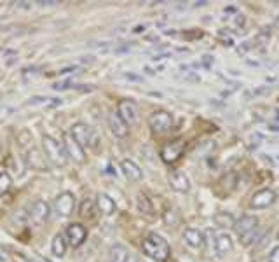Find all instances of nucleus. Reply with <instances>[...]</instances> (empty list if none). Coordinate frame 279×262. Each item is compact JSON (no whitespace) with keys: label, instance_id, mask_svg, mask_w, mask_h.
Listing matches in <instances>:
<instances>
[{"label":"nucleus","instance_id":"1","mask_svg":"<svg viewBox=\"0 0 279 262\" xmlns=\"http://www.w3.org/2000/svg\"><path fill=\"white\" fill-rule=\"evenodd\" d=\"M142 250L149 259L157 262H166L170 259V245L157 232H150L145 240L142 241Z\"/></svg>","mask_w":279,"mask_h":262},{"label":"nucleus","instance_id":"2","mask_svg":"<svg viewBox=\"0 0 279 262\" xmlns=\"http://www.w3.org/2000/svg\"><path fill=\"white\" fill-rule=\"evenodd\" d=\"M42 145H44V152H46V158L52 165L56 166H65L67 165V152H65L63 145H60L58 140H54L52 137H46L42 138Z\"/></svg>","mask_w":279,"mask_h":262},{"label":"nucleus","instance_id":"3","mask_svg":"<svg viewBox=\"0 0 279 262\" xmlns=\"http://www.w3.org/2000/svg\"><path fill=\"white\" fill-rule=\"evenodd\" d=\"M117 114L122 117V121L129 126H136L140 122V109L138 103L134 100H129V98H124V100L119 101L117 105Z\"/></svg>","mask_w":279,"mask_h":262},{"label":"nucleus","instance_id":"4","mask_svg":"<svg viewBox=\"0 0 279 262\" xmlns=\"http://www.w3.org/2000/svg\"><path fill=\"white\" fill-rule=\"evenodd\" d=\"M149 126L152 129V133L155 135H162L168 133L171 128H173V116L166 110H157L150 116L149 119Z\"/></svg>","mask_w":279,"mask_h":262},{"label":"nucleus","instance_id":"5","mask_svg":"<svg viewBox=\"0 0 279 262\" xmlns=\"http://www.w3.org/2000/svg\"><path fill=\"white\" fill-rule=\"evenodd\" d=\"M183 152H185V142H183L182 138L171 140V142H168L166 145H162L161 159H162V163H166V165H173V163H176L180 158H182Z\"/></svg>","mask_w":279,"mask_h":262},{"label":"nucleus","instance_id":"6","mask_svg":"<svg viewBox=\"0 0 279 262\" xmlns=\"http://www.w3.org/2000/svg\"><path fill=\"white\" fill-rule=\"evenodd\" d=\"M63 149L65 152L70 159H73L75 163H86V150L84 147H80L79 143H77L75 138L72 137L70 133H65L63 135Z\"/></svg>","mask_w":279,"mask_h":262},{"label":"nucleus","instance_id":"7","mask_svg":"<svg viewBox=\"0 0 279 262\" xmlns=\"http://www.w3.org/2000/svg\"><path fill=\"white\" fill-rule=\"evenodd\" d=\"M277 199V192L274 189H269V187H265V189H260L258 192H255L252 198V208H255V210H264V208H269L272 206L274 203H276Z\"/></svg>","mask_w":279,"mask_h":262},{"label":"nucleus","instance_id":"8","mask_svg":"<svg viewBox=\"0 0 279 262\" xmlns=\"http://www.w3.org/2000/svg\"><path fill=\"white\" fill-rule=\"evenodd\" d=\"M75 206V196L72 192H61L54 199V212L60 217H70Z\"/></svg>","mask_w":279,"mask_h":262},{"label":"nucleus","instance_id":"9","mask_svg":"<svg viewBox=\"0 0 279 262\" xmlns=\"http://www.w3.org/2000/svg\"><path fill=\"white\" fill-rule=\"evenodd\" d=\"M88 238V231H86V227L82 226V224H70V226L65 229V240L68 241V245H72V247H80L82 243Z\"/></svg>","mask_w":279,"mask_h":262},{"label":"nucleus","instance_id":"10","mask_svg":"<svg viewBox=\"0 0 279 262\" xmlns=\"http://www.w3.org/2000/svg\"><path fill=\"white\" fill-rule=\"evenodd\" d=\"M168 182H170L171 189L176 192L190 191V180H188L185 171L182 170H171L170 173H168Z\"/></svg>","mask_w":279,"mask_h":262},{"label":"nucleus","instance_id":"11","mask_svg":"<svg viewBox=\"0 0 279 262\" xmlns=\"http://www.w3.org/2000/svg\"><path fill=\"white\" fill-rule=\"evenodd\" d=\"M49 212H51V208H49V204L46 201H35L30 206L28 219H30V222L35 224V226H42L49 219Z\"/></svg>","mask_w":279,"mask_h":262},{"label":"nucleus","instance_id":"12","mask_svg":"<svg viewBox=\"0 0 279 262\" xmlns=\"http://www.w3.org/2000/svg\"><path fill=\"white\" fill-rule=\"evenodd\" d=\"M70 135L77 140L80 147H86L91 143V137H93V128L86 122H77V124L72 126L70 129Z\"/></svg>","mask_w":279,"mask_h":262},{"label":"nucleus","instance_id":"13","mask_svg":"<svg viewBox=\"0 0 279 262\" xmlns=\"http://www.w3.org/2000/svg\"><path fill=\"white\" fill-rule=\"evenodd\" d=\"M258 227V219L253 215H243L239 217V219L236 220V224H234V231H236V234L239 236H244L248 234V232L255 231Z\"/></svg>","mask_w":279,"mask_h":262},{"label":"nucleus","instance_id":"14","mask_svg":"<svg viewBox=\"0 0 279 262\" xmlns=\"http://www.w3.org/2000/svg\"><path fill=\"white\" fill-rule=\"evenodd\" d=\"M108 126L116 138H126L129 135V126L122 121V117L117 112H112L108 116Z\"/></svg>","mask_w":279,"mask_h":262},{"label":"nucleus","instance_id":"15","mask_svg":"<svg viewBox=\"0 0 279 262\" xmlns=\"http://www.w3.org/2000/svg\"><path fill=\"white\" fill-rule=\"evenodd\" d=\"M121 170H122V173H124L129 180H133V182H138V180L143 178L142 168H140L134 161H131V159L121 161Z\"/></svg>","mask_w":279,"mask_h":262},{"label":"nucleus","instance_id":"16","mask_svg":"<svg viewBox=\"0 0 279 262\" xmlns=\"http://www.w3.org/2000/svg\"><path fill=\"white\" fill-rule=\"evenodd\" d=\"M183 240H185V243L192 248H201L203 247V243H204L203 232H201L199 229H196V227L185 229V231H183Z\"/></svg>","mask_w":279,"mask_h":262},{"label":"nucleus","instance_id":"17","mask_svg":"<svg viewBox=\"0 0 279 262\" xmlns=\"http://www.w3.org/2000/svg\"><path fill=\"white\" fill-rule=\"evenodd\" d=\"M96 208L101 212L103 215H112L114 212H116V201H114L110 196L103 194V192H100V194L96 196Z\"/></svg>","mask_w":279,"mask_h":262},{"label":"nucleus","instance_id":"18","mask_svg":"<svg viewBox=\"0 0 279 262\" xmlns=\"http://www.w3.org/2000/svg\"><path fill=\"white\" fill-rule=\"evenodd\" d=\"M79 215H80L84 220L94 222V220H96V203H93L91 199H84V201L80 203Z\"/></svg>","mask_w":279,"mask_h":262},{"label":"nucleus","instance_id":"19","mask_svg":"<svg viewBox=\"0 0 279 262\" xmlns=\"http://www.w3.org/2000/svg\"><path fill=\"white\" fill-rule=\"evenodd\" d=\"M129 252L124 245H114L108 252V262H128Z\"/></svg>","mask_w":279,"mask_h":262},{"label":"nucleus","instance_id":"20","mask_svg":"<svg viewBox=\"0 0 279 262\" xmlns=\"http://www.w3.org/2000/svg\"><path fill=\"white\" fill-rule=\"evenodd\" d=\"M215 248L218 253H229L232 250V238L225 232L215 234Z\"/></svg>","mask_w":279,"mask_h":262},{"label":"nucleus","instance_id":"21","mask_svg":"<svg viewBox=\"0 0 279 262\" xmlns=\"http://www.w3.org/2000/svg\"><path fill=\"white\" fill-rule=\"evenodd\" d=\"M28 105H44V107H58L61 105L60 98H52V96H34L28 100Z\"/></svg>","mask_w":279,"mask_h":262},{"label":"nucleus","instance_id":"22","mask_svg":"<svg viewBox=\"0 0 279 262\" xmlns=\"http://www.w3.org/2000/svg\"><path fill=\"white\" fill-rule=\"evenodd\" d=\"M136 206H138V210L142 212L143 215H152L154 214V206H152V201L149 199V196H145V194H140L136 196Z\"/></svg>","mask_w":279,"mask_h":262},{"label":"nucleus","instance_id":"23","mask_svg":"<svg viewBox=\"0 0 279 262\" xmlns=\"http://www.w3.org/2000/svg\"><path fill=\"white\" fill-rule=\"evenodd\" d=\"M52 253L56 257H63L67 253V240H65V234H56L52 238Z\"/></svg>","mask_w":279,"mask_h":262},{"label":"nucleus","instance_id":"24","mask_svg":"<svg viewBox=\"0 0 279 262\" xmlns=\"http://www.w3.org/2000/svg\"><path fill=\"white\" fill-rule=\"evenodd\" d=\"M215 224L218 226L220 229H229V227H234V224H236V219H234V215L231 214H225V212H221V214H216L215 215Z\"/></svg>","mask_w":279,"mask_h":262},{"label":"nucleus","instance_id":"25","mask_svg":"<svg viewBox=\"0 0 279 262\" xmlns=\"http://www.w3.org/2000/svg\"><path fill=\"white\" fill-rule=\"evenodd\" d=\"M258 234H260V229H255V231H252V232H248V234H244V236H241V243L244 245V247H249V245L253 243V241H255L257 238H258Z\"/></svg>","mask_w":279,"mask_h":262},{"label":"nucleus","instance_id":"26","mask_svg":"<svg viewBox=\"0 0 279 262\" xmlns=\"http://www.w3.org/2000/svg\"><path fill=\"white\" fill-rule=\"evenodd\" d=\"M269 260H270V262H279V245H277L276 248H274L272 252H270Z\"/></svg>","mask_w":279,"mask_h":262},{"label":"nucleus","instance_id":"27","mask_svg":"<svg viewBox=\"0 0 279 262\" xmlns=\"http://www.w3.org/2000/svg\"><path fill=\"white\" fill-rule=\"evenodd\" d=\"M39 6L51 7V6H58V2H56V0H46V2H39Z\"/></svg>","mask_w":279,"mask_h":262},{"label":"nucleus","instance_id":"28","mask_svg":"<svg viewBox=\"0 0 279 262\" xmlns=\"http://www.w3.org/2000/svg\"><path fill=\"white\" fill-rule=\"evenodd\" d=\"M0 152H2V140H0Z\"/></svg>","mask_w":279,"mask_h":262},{"label":"nucleus","instance_id":"29","mask_svg":"<svg viewBox=\"0 0 279 262\" xmlns=\"http://www.w3.org/2000/svg\"><path fill=\"white\" fill-rule=\"evenodd\" d=\"M277 240H279V232H277Z\"/></svg>","mask_w":279,"mask_h":262}]
</instances>
